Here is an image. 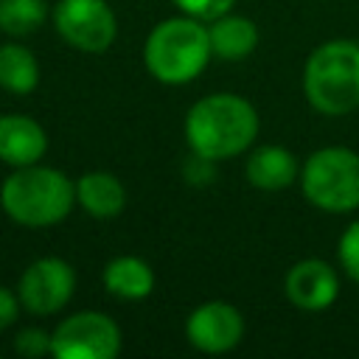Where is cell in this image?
<instances>
[{
  "instance_id": "cell-1",
  "label": "cell",
  "mask_w": 359,
  "mask_h": 359,
  "mask_svg": "<svg viewBox=\"0 0 359 359\" xmlns=\"http://www.w3.org/2000/svg\"><path fill=\"white\" fill-rule=\"evenodd\" d=\"M258 135V112L241 95L216 93L199 98L185 118L188 146L202 160H227L241 154Z\"/></svg>"
},
{
  "instance_id": "cell-2",
  "label": "cell",
  "mask_w": 359,
  "mask_h": 359,
  "mask_svg": "<svg viewBox=\"0 0 359 359\" xmlns=\"http://www.w3.org/2000/svg\"><path fill=\"white\" fill-rule=\"evenodd\" d=\"M76 202V185L67 174L45 165L17 168L0 188V205L22 227H50L62 222Z\"/></svg>"
},
{
  "instance_id": "cell-3",
  "label": "cell",
  "mask_w": 359,
  "mask_h": 359,
  "mask_svg": "<svg viewBox=\"0 0 359 359\" xmlns=\"http://www.w3.org/2000/svg\"><path fill=\"white\" fill-rule=\"evenodd\" d=\"M210 53L208 28L196 17H171L160 22L143 48L149 73L163 84H185L196 79Z\"/></svg>"
},
{
  "instance_id": "cell-4",
  "label": "cell",
  "mask_w": 359,
  "mask_h": 359,
  "mask_svg": "<svg viewBox=\"0 0 359 359\" xmlns=\"http://www.w3.org/2000/svg\"><path fill=\"white\" fill-rule=\"evenodd\" d=\"M306 98L317 112L345 115L359 107V45L331 39L320 45L303 70Z\"/></svg>"
},
{
  "instance_id": "cell-5",
  "label": "cell",
  "mask_w": 359,
  "mask_h": 359,
  "mask_svg": "<svg viewBox=\"0 0 359 359\" xmlns=\"http://www.w3.org/2000/svg\"><path fill=\"white\" fill-rule=\"evenodd\" d=\"M303 194L328 213L359 208V154L342 146L314 151L303 165Z\"/></svg>"
},
{
  "instance_id": "cell-6",
  "label": "cell",
  "mask_w": 359,
  "mask_h": 359,
  "mask_svg": "<svg viewBox=\"0 0 359 359\" xmlns=\"http://www.w3.org/2000/svg\"><path fill=\"white\" fill-rule=\"evenodd\" d=\"M121 351L115 320L98 311H79L50 334V353L59 359H112Z\"/></svg>"
},
{
  "instance_id": "cell-7",
  "label": "cell",
  "mask_w": 359,
  "mask_h": 359,
  "mask_svg": "<svg viewBox=\"0 0 359 359\" xmlns=\"http://www.w3.org/2000/svg\"><path fill=\"white\" fill-rule=\"evenodd\" d=\"M59 36L84 53H101L115 39V14L107 0H59L53 8Z\"/></svg>"
},
{
  "instance_id": "cell-8",
  "label": "cell",
  "mask_w": 359,
  "mask_h": 359,
  "mask_svg": "<svg viewBox=\"0 0 359 359\" xmlns=\"http://www.w3.org/2000/svg\"><path fill=\"white\" fill-rule=\"evenodd\" d=\"M76 289V272L62 258H39L20 278V303L31 314L59 311Z\"/></svg>"
},
{
  "instance_id": "cell-9",
  "label": "cell",
  "mask_w": 359,
  "mask_h": 359,
  "mask_svg": "<svg viewBox=\"0 0 359 359\" xmlns=\"http://www.w3.org/2000/svg\"><path fill=\"white\" fill-rule=\"evenodd\" d=\"M185 337L194 348L205 353H227L236 348L244 337V320L241 311L230 303L213 300L194 309L185 320Z\"/></svg>"
},
{
  "instance_id": "cell-10",
  "label": "cell",
  "mask_w": 359,
  "mask_h": 359,
  "mask_svg": "<svg viewBox=\"0 0 359 359\" xmlns=\"http://www.w3.org/2000/svg\"><path fill=\"white\" fill-rule=\"evenodd\" d=\"M337 292H339L337 272L325 261H317V258L300 261L286 275V297L297 309H306V311L328 309L337 300Z\"/></svg>"
},
{
  "instance_id": "cell-11",
  "label": "cell",
  "mask_w": 359,
  "mask_h": 359,
  "mask_svg": "<svg viewBox=\"0 0 359 359\" xmlns=\"http://www.w3.org/2000/svg\"><path fill=\"white\" fill-rule=\"evenodd\" d=\"M48 149L45 129L25 115H3L0 118V160L8 165H34Z\"/></svg>"
},
{
  "instance_id": "cell-12",
  "label": "cell",
  "mask_w": 359,
  "mask_h": 359,
  "mask_svg": "<svg viewBox=\"0 0 359 359\" xmlns=\"http://www.w3.org/2000/svg\"><path fill=\"white\" fill-rule=\"evenodd\" d=\"M76 199L79 205L95 216V219H112L126 205V191L121 180L109 171H87L76 182Z\"/></svg>"
},
{
  "instance_id": "cell-13",
  "label": "cell",
  "mask_w": 359,
  "mask_h": 359,
  "mask_svg": "<svg viewBox=\"0 0 359 359\" xmlns=\"http://www.w3.org/2000/svg\"><path fill=\"white\" fill-rule=\"evenodd\" d=\"M247 180L261 191H280L297 180V160L283 146H261L247 160Z\"/></svg>"
},
{
  "instance_id": "cell-14",
  "label": "cell",
  "mask_w": 359,
  "mask_h": 359,
  "mask_svg": "<svg viewBox=\"0 0 359 359\" xmlns=\"http://www.w3.org/2000/svg\"><path fill=\"white\" fill-rule=\"evenodd\" d=\"M210 22H213L208 28L210 50L219 59H244L247 53L255 50L258 28L252 25V20H247L241 14H222V17L210 20Z\"/></svg>"
},
{
  "instance_id": "cell-15",
  "label": "cell",
  "mask_w": 359,
  "mask_h": 359,
  "mask_svg": "<svg viewBox=\"0 0 359 359\" xmlns=\"http://www.w3.org/2000/svg\"><path fill=\"white\" fill-rule=\"evenodd\" d=\"M104 286L115 297L140 300L154 289V272L146 261L135 255H121L104 266Z\"/></svg>"
},
{
  "instance_id": "cell-16",
  "label": "cell",
  "mask_w": 359,
  "mask_h": 359,
  "mask_svg": "<svg viewBox=\"0 0 359 359\" xmlns=\"http://www.w3.org/2000/svg\"><path fill=\"white\" fill-rule=\"evenodd\" d=\"M39 84L36 56L22 45H0V87L14 95H28Z\"/></svg>"
},
{
  "instance_id": "cell-17",
  "label": "cell",
  "mask_w": 359,
  "mask_h": 359,
  "mask_svg": "<svg viewBox=\"0 0 359 359\" xmlns=\"http://www.w3.org/2000/svg\"><path fill=\"white\" fill-rule=\"evenodd\" d=\"M48 8L42 0H0V31L8 36H28L42 28Z\"/></svg>"
},
{
  "instance_id": "cell-18",
  "label": "cell",
  "mask_w": 359,
  "mask_h": 359,
  "mask_svg": "<svg viewBox=\"0 0 359 359\" xmlns=\"http://www.w3.org/2000/svg\"><path fill=\"white\" fill-rule=\"evenodd\" d=\"M339 261H342V269L359 283V222H353L342 238H339Z\"/></svg>"
},
{
  "instance_id": "cell-19",
  "label": "cell",
  "mask_w": 359,
  "mask_h": 359,
  "mask_svg": "<svg viewBox=\"0 0 359 359\" xmlns=\"http://www.w3.org/2000/svg\"><path fill=\"white\" fill-rule=\"evenodd\" d=\"M14 348H17V353L31 356V359L45 356V353H50V334H45L42 328H25L17 334Z\"/></svg>"
},
{
  "instance_id": "cell-20",
  "label": "cell",
  "mask_w": 359,
  "mask_h": 359,
  "mask_svg": "<svg viewBox=\"0 0 359 359\" xmlns=\"http://www.w3.org/2000/svg\"><path fill=\"white\" fill-rule=\"evenodd\" d=\"M188 17H196V20H216L222 14H227L233 8L236 0H174Z\"/></svg>"
},
{
  "instance_id": "cell-21",
  "label": "cell",
  "mask_w": 359,
  "mask_h": 359,
  "mask_svg": "<svg viewBox=\"0 0 359 359\" xmlns=\"http://www.w3.org/2000/svg\"><path fill=\"white\" fill-rule=\"evenodd\" d=\"M14 320H17V297L6 286H0V331L8 328Z\"/></svg>"
}]
</instances>
